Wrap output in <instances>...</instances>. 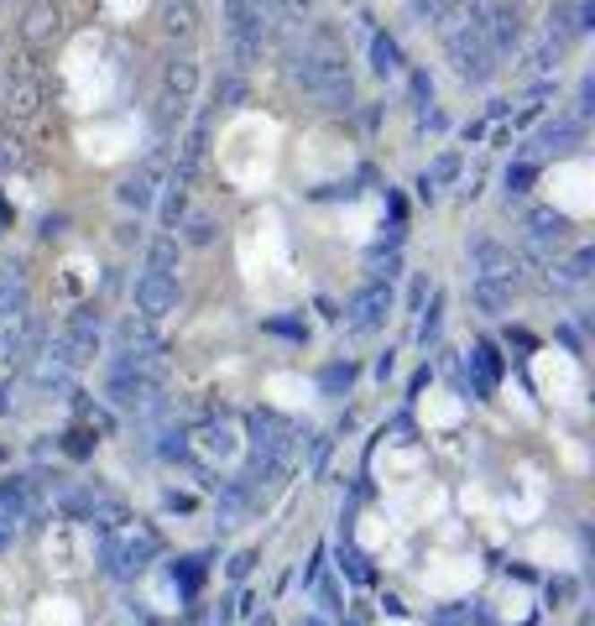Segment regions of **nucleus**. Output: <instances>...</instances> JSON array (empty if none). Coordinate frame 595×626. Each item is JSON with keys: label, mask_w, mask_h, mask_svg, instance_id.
Listing matches in <instances>:
<instances>
[{"label": "nucleus", "mask_w": 595, "mask_h": 626, "mask_svg": "<svg viewBox=\"0 0 595 626\" xmlns=\"http://www.w3.org/2000/svg\"><path fill=\"white\" fill-rule=\"evenodd\" d=\"M444 58L454 68V79H465V84H491L496 73H502V58L491 53V42H486V31L476 21V0H470V11L444 31Z\"/></svg>", "instance_id": "1"}, {"label": "nucleus", "mask_w": 595, "mask_h": 626, "mask_svg": "<svg viewBox=\"0 0 595 626\" xmlns=\"http://www.w3.org/2000/svg\"><path fill=\"white\" fill-rule=\"evenodd\" d=\"M272 37H277V21H272L267 5H256V0H225V42H230V68L236 73H251L262 63Z\"/></svg>", "instance_id": "2"}, {"label": "nucleus", "mask_w": 595, "mask_h": 626, "mask_svg": "<svg viewBox=\"0 0 595 626\" xmlns=\"http://www.w3.org/2000/svg\"><path fill=\"white\" fill-rule=\"evenodd\" d=\"M157 553H162V533L147 527V522H125V527L99 537V569L110 579H136Z\"/></svg>", "instance_id": "3"}, {"label": "nucleus", "mask_w": 595, "mask_h": 626, "mask_svg": "<svg viewBox=\"0 0 595 626\" xmlns=\"http://www.w3.org/2000/svg\"><path fill=\"white\" fill-rule=\"evenodd\" d=\"M476 21L496 58H512L528 42V5L522 0H476Z\"/></svg>", "instance_id": "4"}, {"label": "nucleus", "mask_w": 595, "mask_h": 626, "mask_svg": "<svg viewBox=\"0 0 595 626\" xmlns=\"http://www.w3.org/2000/svg\"><path fill=\"white\" fill-rule=\"evenodd\" d=\"M47 345H53V350H58V356L68 360L73 371H84V365L99 356V345H105V319H99L94 308H73V313H68V319L58 324V334H53Z\"/></svg>", "instance_id": "5"}, {"label": "nucleus", "mask_w": 595, "mask_h": 626, "mask_svg": "<svg viewBox=\"0 0 595 626\" xmlns=\"http://www.w3.org/2000/svg\"><path fill=\"white\" fill-rule=\"evenodd\" d=\"M465 256H470V277H486V282H502V287H522V256L512 251V245H502L496 236H486V230H476V236H465Z\"/></svg>", "instance_id": "6"}, {"label": "nucleus", "mask_w": 595, "mask_h": 626, "mask_svg": "<svg viewBox=\"0 0 595 626\" xmlns=\"http://www.w3.org/2000/svg\"><path fill=\"white\" fill-rule=\"evenodd\" d=\"M517 230H522V236H517V240H522V256H533V262H543V267H548L569 240H574V236H569V214H559V209H548V204L528 209Z\"/></svg>", "instance_id": "7"}, {"label": "nucleus", "mask_w": 595, "mask_h": 626, "mask_svg": "<svg viewBox=\"0 0 595 626\" xmlns=\"http://www.w3.org/2000/svg\"><path fill=\"white\" fill-rule=\"evenodd\" d=\"M392 303H397L392 282H382V277H366V282H360V293L345 303V329H350V334H376V329H387Z\"/></svg>", "instance_id": "8"}, {"label": "nucleus", "mask_w": 595, "mask_h": 626, "mask_svg": "<svg viewBox=\"0 0 595 626\" xmlns=\"http://www.w3.org/2000/svg\"><path fill=\"white\" fill-rule=\"evenodd\" d=\"M574 147H585V120H574L569 110H554V120H543L528 136V147L517 151V162H543L554 151H574Z\"/></svg>", "instance_id": "9"}, {"label": "nucleus", "mask_w": 595, "mask_h": 626, "mask_svg": "<svg viewBox=\"0 0 595 626\" xmlns=\"http://www.w3.org/2000/svg\"><path fill=\"white\" fill-rule=\"evenodd\" d=\"M162 178H168V162H162V147H157L147 162H136V167L116 183V199L125 209H136V214H147V209L157 204V193H162Z\"/></svg>", "instance_id": "10"}, {"label": "nucleus", "mask_w": 595, "mask_h": 626, "mask_svg": "<svg viewBox=\"0 0 595 626\" xmlns=\"http://www.w3.org/2000/svg\"><path fill=\"white\" fill-rule=\"evenodd\" d=\"M251 454H272V459H288L293 465V454H298V428L288 423L282 413H272V407H256L251 413Z\"/></svg>", "instance_id": "11"}, {"label": "nucleus", "mask_w": 595, "mask_h": 626, "mask_svg": "<svg viewBox=\"0 0 595 626\" xmlns=\"http://www.w3.org/2000/svg\"><path fill=\"white\" fill-rule=\"evenodd\" d=\"M131 308L142 313V319H168L173 308H178V277L173 271H142L136 282H131Z\"/></svg>", "instance_id": "12"}, {"label": "nucleus", "mask_w": 595, "mask_h": 626, "mask_svg": "<svg viewBox=\"0 0 595 626\" xmlns=\"http://www.w3.org/2000/svg\"><path fill=\"white\" fill-rule=\"evenodd\" d=\"M42 345H47V324H42V319H37V313L27 308L22 319H11V324H5V339H0V360H5L11 371H27L31 356H37Z\"/></svg>", "instance_id": "13"}, {"label": "nucleus", "mask_w": 595, "mask_h": 626, "mask_svg": "<svg viewBox=\"0 0 595 626\" xmlns=\"http://www.w3.org/2000/svg\"><path fill=\"white\" fill-rule=\"evenodd\" d=\"M0 511L11 522H37L42 517V485H37V476H0Z\"/></svg>", "instance_id": "14"}, {"label": "nucleus", "mask_w": 595, "mask_h": 626, "mask_svg": "<svg viewBox=\"0 0 595 626\" xmlns=\"http://www.w3.org/2000/svg\"><path fill=\"white\" fill-rule=\"evenodd\" d=\"M194 94H199V58L183 47L173 58L162 63V99H173V105H194Z\"/></svg>", "instance_id": "15"}, {"label": "nucleus", "mask_w": 595, "mask_h": 626, "mask_svg": "<svg viewBox=\"0 0 595 626\" xmlns=\"http://www.w3.org/2000/svg\"><path fill=\"white\" fill-rule=\"evenodd\" d=\"M16 31H22L27 47H47V42H58V31H63V11L53 5V0H27Z\"/></svg>", "instance_id": "16"}, {"label": "nucleus", "mask_w": 595, "mask_h": 626, "mask_svg": "<svg viewBox=\"0 0 595 626\" xmlns=\"http://www.w3.org/2000/svg\"><path fill=\"white\" fill-rule=\"evenodd\" d=\"M209 157V120H194L188 125V136L178 141V162H173V183L178 188H188V183L199 178V167H204Z\"/></svg>", "instance_id": "17"}, {"label": "nucleus", "mask_w": 595, "mask_h": 626, "mask_svg": "<svg viewBox=\"0 0 595 626\" xmlns=\"http://www.w3.org/2000/svg\"><path fill=\"white\" fill-rule=\"evenodd\" d=\"M27 376H31V387H37V391H68L79 371H73V365H68V360H63L58 350H53V345H42V350L31 356Z\"/></svg>", "instance_id": "18"}, {"label": "nucleus", "mask_w": 595, "mask_h": 626, "mask_svg": "<svg viewBox=\"0 0 595 626\" xmlns=\"http://www.w3.org/2000/svg\"><path fill=\"white\" fill-rule=\"evenodd\" d=\"M465 178V157L454 147H444L428 167H423V178H418V199H439L444 188H454V183Z\"/></svg>", "instance_id": "19"}, {"label": "nucleus", "mask_w": 595, "mask_h": 626, "mask_svg": "<svg viewBox=\"0 0 595 626\" xmlns=\"http://www.w3.org/2000/svg\"><path fill=\"white\" fill-rule=\"evenodd\" d=\"M151 350H168V345H162V334H157V324L142 319V313L120 319V324H116V356H151Z\"/></svg>", "instance_id": "20"}, {"label": "nucleus", "mask_w": 595, "mask_h": 626, "mask_svg": "<svg viewBox=\"0 0 595 626\" xmlns=\"http://www.w3.org/2000/svg\"><path fill=\"white\" fill-rule=\"evenodd\" d=\"M37 110H42V79L16 73V79L5 84V125H11V120L27 125V120H37Z\"/></svg>", "instance_id": "21"}, {"label": "nucleus", "mask_w": 595, "mask_h": 626, "mask_svg": "<svg viewBox=\"0 0 595 626\" xmlns=\"http://www.w3.org/2000/svg\"><path fill=\"white\" fill-rule=\"evenodd\" d=\"M31 308V293H27V271L16 267V262H0V324H11V319H22Z\"/></svg>", "instance_id": "22"}, {"label": "nucleus", "mask_w": 595, "mask_h": 626, "mask_svg": "<svg viewBox=\"0 0 595 626\" xmlns=\"http://www.w3.org/2000/svg\"><path fill=\"white\" fill-rule=\"evenodd\" d=\"M517 53H522V63H517V73H522V79H554V73H559V58H565V47H554L548 37L522 42Z\"/></svg>", "instance_id": "23"}, {"label": "nucleus", "mask_w": 595, "mask_h": 626, "mask_svg": "<svg viewBox=\"0 0 595 626\" xmlns=\"http://www.w3.org/2000/svg\"><path fill=\"white\" fill-rule=\"evenodd\" d=\"M470 308H476L480 319H506L512 313V287L486 282V277H470Z\"/></svg>", "instance_id": "24"}, {"label": "nucleus", "mask_w": 595, "mask_h": 626, "mask_svg": "<svg viewBox=\"0 0 595 626\" xmlns=\"http://www.w3.org/2000/svg\"><path fill=\"white\" fill-rule=\"evenodd\" d=\"M371 73L376 79H402V42L392 31H371Z\"/></svg>", "instance_id": "25"}, {"label": "nucleus", "mask_w": 595, "mask_h": 626, "mask_svg": "<svg viewBox=\"0 0 595 626\" xmlns=\"http://www.w3.org/2000/svg\"><path fill=\"white\" fill-rule=\"evenodd\" d=\"M162 31L178 37V42H188V37L199 31V5H194V0H162Z\"/></svg>", "instance_id": "26"}, {"label": "nucleus", "mask_w": 595, "mask_h": 626, "mask_svg": "<svg viewBox=\"0 0 595 626\" xmlns=\"http://www.w3.org/2000/svg\"><path fill=\"white\" fill-rule=\"evenodd\" d=\"M173 236H178V245L204 251V245H214V240H220V219H214V214H183V225L173 230Z\"/></svg>", "instance_id": "27"}, {"label": "nucleus", "mask_w": 595, "mask_h": 626, "mask_svg": "<svg viewBox=\"0 0 595 626\" xmlns=\"http://www.w3.org/2000/svg\"><path fill=\"white\" fill-rule=\"evenodd\" d=\"M444 308H449L444 293H434V298L418 308V345H423V350L439 345V334H444Z\"/></svg>", "instance_id": "28"}, {"label": "nucleus", "mask_w": 595, "mask_h": 626, "mask_svg": "<svg viewBox=\"0 0 595 626\" xmlns=\"http://www.w3.org/2000/svg\"><path fill=\"white\" fill-rule=\"evenodd\" d=\"M147 245V271H178V262H183V245H178V236H151V240H142Z\"/></svg>", "instance_id": "29"}, {"label": "nucleus", "mask_w": 595, "mask_h": 626, "mask_svg": "<svg viewBox=\"0 0 595 626\" xmlns=\"http://www.w3.org/2000/svg\"><path fill=\"white\" fill-rule=\"evenodd\" d=\"M214 105H220V110H240V105H246V99H251V84H246V73H236V68H225V73H220V79H214Z\"/></svg>", "instance_id": "30"}, {"label": "nucleus", "mask_w": 595, "mask_h": 626, "mask_svg": "<svg viewBox=\"0 0 595 626\" xmlns=\"http://www.w3.org/2000/svg\"><path fill=\"white\" fill-rule=\"evenodd\" d=\"M199 449H204V454H214V459H230V454H236V428L209 417L204 428H199Z\"/></svg>", "instance_id": "31"}, {"label": "nucleus", "mask_w": 595, "mask_h": 626, "mask_svg": "<svg viewBox=\"0 0 595 626\" xmlns=\"http://www.w3.org/2000/svg\"><path fill=\"white\" fill-rule=\"evenodd\" d=\"M151 209H162V230L173 236V230L183 225V214H188V188H178V183H173L168 193H157V204H151Z\"/></svg>", "instance_id": "32"}, {"label": "nucleus", "mask_w": 595, "mask_h": 626, "mask_svg": "<svg viewBox=\"0 0 595 626\" xmlns=\"http://www.w3.org/2000/svg\"><path fill=\"white\" fill-rule=\"evenodd\" d=\"M356 387V365L350 360H329L324 371H319V391L324 397H340V391H350Z\"/></svg>", "instance_id": "33"}, {"label": "nucleus", "mask_w": 595, "mask_h": 626, "mask_svg": "<svg viewBox=\"0 0 595 626\" xmlns=\"http://www.w3.org/2000/svg\"><path fill=\"white\" fill-rule=\"evenodd\" d=\"M538 183V162H512L502 173V188H506V199H522L528 188Z\"/></svg>", "instance_id": "34"}, {"label": "nucleus", "mask_w": 595, "mask_h": 626, "mask_svg": "<svg viewBox=\"0 0 595 626\" xmlns=\"http://www.w3.org/2000/svg\"><path fill=\"white\" fill-rule=\"evenodd\" d=\"M173 579H178L183 596H194V590L204 585V553H188V559H178V564H173Z\"/></svg>", "instance_id": "35"}, {"label": "nucleus", "mask_w": 595, "mask_h": 626, "mask_svg": "<svg viewBox=\"0 0 595 626\" xmlns=\"http://www.w3.org/2000/svg\"><path fill=\"white\" fill-rule=\"evenodd\" d=\"M340 574H350L356 585H371V559L360 548H350V543H340Z\"/></svg>", "instance_id": "36"}, {"label": "nucleus", "mask_w": 595, "mask_h": 626, "mask_svg": "<svg viewBox=\"0 0 595 626\" xmlns=\"http://www.w3.org/2000/svg\"><path fill=\"white\" fill-rule=\"evenodd\" d=\"M408 99H413L418 116H423V110H434V79H428L423 68H413V73H408Z\"/></svg>", "instance_id": "37"}, {"label": "nucleus", "mask_w": 595, "mask_h": 626, "mask_svg": "<svg viewBox=\"0 0 595 626\" xmlns=\"http://www.w3.org/2000/svg\"><path fill=\"white\" fill-rule=\"evenodd\" d=\"M94 428H84V423H73L68 433H63V454H73V459H84V454H94Z\"/></svg>", "instance_id": "38"}, {"label": "nucleus", "mask_w": 595, "mask_h": 626, "mask_svg": "<svg viewBox=\"0 0 595 626\" xmlns=\"http://www.w3.org/2000/svg\"><path fill=\"white\" fill-rule=\"evenodd\" d=\"M298 449H308V476H319V470L329 465V449L334 444H329V433H308Z\"/></svg>", "instance_id": "39"}, {"label": "nucleus", "mask_w": 595, "mask_h": 626, "mask_svg": "<svg viewBox=\"0 0 595 626\" xmlns=\"http://www.w3.org/2000/svg\"><path fill=\"white\" fill-rule=\"evenodd\" d=\"M251 569H256V548H240L236 559H230V564H225V574H230V579H251Z\"/></svg>", "instance_id": "40"}, {"label": "nucleus", "mask_w": 595, "mask_h": 626, "mask_svg": "<svg viewBox=\"0 0 595 626\" xmlns=\"http://www.w3.org/2000/svg\"><path fill=\"white\" fill-rule=\"evenodd\" d=\"M574 590H580V585H574L569 574H559V579H548V605H565V600H574Z\"/></svg>", "instance_id": "41"}, {"label": "nucleus", "mask_w": 595, "mask_h": 626, "mask_svg": "<svg viewBox=\"0 0 595 626\" xmlns=\"http://www.w3.org/2000/svg\"><path fill=\"white\" fill-rule=\"evenodd\" d=\"M16 162H22V141H16L11 125H5V131H0V167H16Z\"/></svg>", "instance_id": "42"}, {"label": "nucleus", "mask_w": 595, "mask_h": 626, "mask_svg": "<svg viewBox=\"0 0 595 626\" xmlns=\"http://www.w3.org/2000/svg\"><path fill=\"white\" fill-rule=\"evenodd\" d=\"M434 626H470V605H444V611H434Z\"/></svg>", "instance_id": "43"}, {"label": "nucleus", "mask_w": 595, "mask_h": 626, "mask_svg": "<svg viewBox=\"0 0 595 626\" xmlns=\"http://www.w3.org/2000/svg\"><path fill=\"white\" fill-rule=\"evenodd\" d=\"M267 329L282 339H308V324H298V319H267Z\"/></svg>", "instance_id": "44"}, {"label": "nucleus", "mask_w": 595, "mask_h": 626, "mask_svg": "<svg viewBox=\"0 0 595 626\" xmlns=\"http://www.w3.org/2000/svg\"><path fill=\"white\" fill-rule=\"evenodd\" d=\"M194 507H199V502H194V496H178V491H168V496H162V511H183V517H188Z\"/></svg>", "instance_id": "45"}, {"label": "nucleus", "mask_w": 595, "mask_h": 626, "mask_svg": "<svg viewBox=\"0 0 595 626\" xmlns=\"http://www.w3.org/2000/svg\"><path fill=\"white\" fill-rule=\"evenodd\" d=\"M314 199H356V188L350 183H324V188H314Z\"/></svg>", "instance_id": "46"}, {"label": "nucleus", "mask_w": 595, "mask_h": 626, "mask_svg": "<svg viewBox=\"0 0 595 626\" xmlns=\"http://www.w3.org/2000/svg\"><path fill=\"white\" fill-rule=\"evenodd\" d=\"M11 543H16V522H11V517H5V511H0V553H5V548H11Z\"/></svg>", "instance_id": "47"}, {"label": "nucleus", "mask_w": 595, "mask_h": 626, "mask_svg": "<svg viewBox=\"0 0 595 626\" xmlns=\"http://www.w3.org/2000/svg\"><path fill=\"white\" fill-rule=\"evenodd\" d=\"M387 209H392V219H408V204H402V193H397V188H387Z\"/></svg>", "instance_id": "48"}, {"label": "nucleus", "mask_w": 595, "mask_h": 626, "mask_svg": "<svg viewBox=\"0 0 595 626\" xmlns=\"http://www.w3.org/2000/svg\"><path fill=\"white\" fill-rule=\"evenodd\" d=\"M116 240H120V245H142V230H136V225H120Z\"/></svg>", "instance_id": "49"}, {"label": "nucleus", "mask_w": 595, "mask_h": 626, "mask_svg": "<svg viewBox=\"0 0 595 626\" xmlns=\"http://www.w3.org/2000/svg\"><path fill=\"white\" fill-rule=\"evenodd\" d=\"M428 382H434V371H428V365H423V371H418L413 382H408V397H418V391L428 387Z\"/></svg>", "instance_id": "50"}, {"label": "nucleus", "mask_w": 595, "mask_h": 626, "mask_svg": "<svg viewBox=\"0 0 595 626\" xmlns=\"http://www.w3.org/2000/svg\"><path fill=\"white\" fill-rule=\"evenodd\" d=\"M392 371H397V350H387V356L376 360V376H382V382H387Z\"/></svg>", "instance_id": "51"}, {"label": "nucleus", "mask_w": 595, "mask_h": 626, "mask_svg": "<svg viewBox=\"0 0 595 626\" xmlns=\"http://www.w3.org/2000/svg\"><path fill=\"white\" fill-rule=\"evenodd\" d=\"M382 611H387V616H408V605H402L397 596H387V600H382Z\"/></svg>", "instance_id": "52"}, {"label": "nucleus", "mask_w": 595, "mask_h": 626, "mask_svg": "<svg viewBox=\"0 0 595 626\" xmlns=\"http://www.w3.org/2000/svg\"><path fill=\"white\" fill-rule=\"evenodd\" d=\"M11 219H16V209L5 204V193H0V230H11Z\"/></svg>", "instance_id": "53"}, {"label": "nucleus", "mask_w": 595, "mask_h": 626, "mask_svg": "<svg viewBox=\"0 0 595 626\" xmlns=\"http://www.w3.org/2000/svg\"><path fill=\"white\" fill-rule=\"evenodd\" d=\"M298 626H329V622H324V616H303Z\"/></svg>", "instance_id": "54"}, {"label": "nucleus", "mask_w": 595, "mask_h": 626, "mask_svg": "<svg viewBox=\"0 0 595 626\" xmlns=\"http://www.w3.org/2000/svg\"><path fill=\"white\" fill-rule=\"evenodd\" d=\"M53 5H63V0H53Z\"/></svg>", "instance_id": "55"}, {"label": "nucleus", "mask_w": 595, "mask_h": 626, "mask_svg": "<svg viewBox=\"0 0 595 626\" xmlns=\"http://www.w3.org/2000/svg\"><path fill=\"white\" fill-rule=\"evenodd\" d=\"M345 626H356V622H345Z\"/></svg>", "instance_id": "56"}]
</instances>
